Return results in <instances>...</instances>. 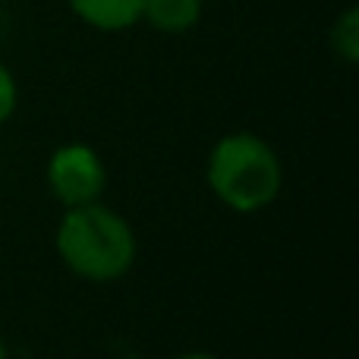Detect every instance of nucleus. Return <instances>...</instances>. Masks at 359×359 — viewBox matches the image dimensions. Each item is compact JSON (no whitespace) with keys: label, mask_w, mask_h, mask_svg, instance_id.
Here are the masks:
<instances>
[{"label":"nucleus","mask_w":359,"mask_h":359,"mask_svg":"<svg viewBox=\"0 0 359 359\" xmlns=\"http://www.w3.org/2000/svg\"><path fill=\"white\" fill-rule=\"evenodd\" d=\"M16 111V82H13V73L0 63V123L13 117Z\"/></svg>","instance_id":"nucleus-7"},{"label":"nucleus","mask_w":359,"mask_h":359,"mask_svg":"<svg viewBox=\"0 0 359 359\" xmlns=\"http://www.w3.org/2000/svg\"><path fill=\"white\" fill-rule=\"evenodd\" d=\"M57 252L79 278L114 280L136 262V233L117 211L104 205H76L57 227Z\"/></svg>","instance_id":"nucleus-1"},{"label":"nucleus","mask_w":359,"mask_h":359,"mask_svg":"<svg viewBox=\"0 0 359 359\" xmlns=\"http://www.w3.org/2000/svg\"><path fill=\"white\" fill-rule=\"evenodd\" d=\"M177 359H217V356H211V353H186V356H177Z\"/></svg>","instance_id":"nucleus-8"},{"label":"nucleus","mask_w":359,"mask_h":359,"mask_svg":"<svg viewBox=\"0 0 359 359\" xmlns=\"http://www.w3.org/2000/svg\"><path fill=\"white\" fill-rule=\"evenodd\" d=\"M284 183V170L274 149L255 133H230L208 158V186L227 208L259 211L274 202Z\"/></svg>","instance_id":"nucleus-2"},{"label":"nucleus","mask_w":359,"mask_h":359,"mask_svg":"<svg viewBox=\"0 0 359 359\" xmlns=\"http://www.w3.org/2000/svg\"><path fill=\"white\" fill-rule=\"evenodd\" d=\"M142 4L145 0H69L76 16L104 32H120L139 22L142 19Z\"/></svg>","instance_id":"nucleus-4"},{"label":"nucleus","mask_w":359,"mask_h":359,"mask_svg":"<svg viewBox=\"0 0 359 359\" xmlns=\"http://www.w3.org/2000/svg\"><path fill=\"white\" fill-rule=\"evenodd\" d=\"M104 164L88 145H63L48 164V186L67 208L95 202L104 192Z\"/></svg>","instance_id":"nucleus-3"},{"label":"nucleus","mask_w":359,"mask_h":359,"mask_svg":"<svg viewBox=\"0 0 359 359\" xmlns=\"http://www.w3.org/2000/svg\"><path fill=\"white\" fill-rule=\"evenodd\" d=\"M142 16L158 32H186L202 16V0H145Z\"/></svg>","instance_id":"nucleus-5"},{"label":"nucleus","mask_w":359,"mask_h":359,"mask_svg":"<svg viewBox=\"0 0 359 359\" xmlns=\"http://www.w3.org/2000/svg\"><path fill=\"white\" fill-rule=\"evenodd\" d=\"M334 50L347 63L359 60V10H347L334 25Z\"/></svg>","instance_id":"nucleus-6"},{"label":"nucleus","mask_w":359,"mask_h":359,"mask_svg":"<svg viewBox=\"0 0 359 359\" xmlns=\"http://www.w3.org/2000/svg\"><path fill=\"white\" fill-rule=\"evenodd\" d=\"M0 359H6V347H4V344H0Z\"/></svg>","instance_id":"nucleus-9"}]
</instances>
